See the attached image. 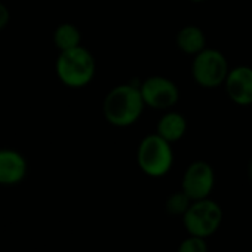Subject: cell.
Returning <instances> with one entry per match:
<instances>
[{
  "label": "cell",
  "instance_id": "cell-10",
  "mask_svg": "<svg viewBox=\"0 0 252 252\" xmlns=\"http://www.w3.org/2000/svg\"><path fill=\"white\" fill-rule=\"evenodd\" d=\"M187 131V120L178 111H168L165 113L156 126V134L169 141L171 144L180 141Z\"/></svg>",
  "mask_w": 252,
  "mask_h": 252
},
{
  "label": "cell",
  "instance_id": "cell-12",
  "mask_svg": "<svg viewBox=\"0 0 252 252\" xmlns=\"http://www.w3.org/2000/svg\"><path fill=\"white\" fill-rule=\"evenodd\" d=\"M52 40H54L55 48L60 52H63V51H67V49H73L76 46H80L82 33H80V30L74 24H71V23H63V24H60L54 30Z\"/></svg>",
  "mask_w": 252,
  "mask_h": 252
},
{
  "label": "cell",
  "instance_id": "cell-7",
  "mask_svg": "<svg viewBox=\"0 0 252 252\" xmlns=\"http://www.w3.org/2000/svg\"><path fill=\"white\" fill-rule=\"evenodd\" d=\"M215 184V174L209 163L196 160L186 169L183 175L181 190L194 202L209 197Z\"/></svg>",
  "mask_w": 252,
  "mask_h": 252
},
{
  "label": "cell",
  "instance_id": "cell-2",
  "mask_svg": "<svg viewBox=\"0 0 252 252\" xmlns=\"http://www.w3.org/2000/svg\"><path fill=\"white\" fill-rule=\"evenodd\" d=\"M96 71V63L94 55L85 46H76L58 54L55 61V73L58 80L71 89H80L88 86Z\"/></svg>",
  "mask_w": 252,
  "mask_h": 252
},
{
  "label": "cell",
  "instance_id": "cell-3",
  "mask_svg": "<svg viewBox=\"0 0 252 252\" xmlns=\"http://www.w3.org/2000/svg\"><path fill=\"white\" fill-rule=\"evenodd\" d=\"M137 162L140 169L153 178L166 175L174 163V152L171 143L158 134L144 137L137 150Z\"/></svg>",
  "mask_w": 252,
  "mask_h": 252
},
{
  "label": "cell",
  "instance_id": "cell-8",
  "mask_svg": "<svg viewBox=\"0 0 252 252\" xmlns=\"http://www.w3.org/2000/svg\"><path fill=\"white\" fill-rule=\"evenodd\" d=\"M29 163L23 153L14 149H0V186H17L24 181Z\"/></svg>",
  "mask_w": 252,
  "mask_h": 252
},
{
  "label": "cell",
  "instance_id": "cell-9",
  "mask_svg": "<svg viewBox=\"0 0 252 252\" xmlns=\"http://www.w3.org/2000/svg\"><path fill=\"white\" fill-rule=\"evenodd\" d=\"M224 85L233 102L239 105L252 104V67L240 65L230 70Z\"/></svg>",
  "mask_w": 252,
  "mask_h": 252
},
{
  "label": "cell",
  "instance_id": "cell-5",
  "mask_svg": "<svg viewBox=\"0 0 252 252\" xmlns=\"http://www.w3.org/2000/svg\"><path fill=\"white\" fill-rule=\"evenodd\" d=\"M230 73L227 58L218 49L205 48L202 52L194 55L191 63V74L194 82L206 89L224 85Z\"/></svg>",
  "mask_w": 252,
  "mask_h": 252
},
{
  "label": "cell",
  "instance_id": "cell-15",
  "mask_svg": "<svg viewBox=\"0 0 252 252\" xmlns=\"http://www.w3.org/2000/svg\"><path fill=\"white\" fill-rule=\"evenodd\" d=\"M9 23H11V11L3 2H0V32H3L9 26Z\"/></svg>",
  "mask_w": 252,
  "mask_h": 252
},
{
  "label": "cell",
  "instance_id": "cell-6",
  "mask_svg": "<svg viewBox=\"0 0 252 252\" xmlns=\"http://www.w3.org/2000/svg\"><path fill=\"white\" fill-rule=\"evenodd\" d=\"M140 91L146 107L168 110L172 108L180 99V89L168 77L163 76H152L140 83Z\"/></svg>",
  "mask_w": 252,
  "mask_h": 252
},
{
  "label": "cell",
  "instance_id": "cell-16",
  "mask_svg": "<svg viewBox=\"0 0 252 252\" xmlns=\"http://www.w3.org/2000/svg\"><path fill=\"white\" fill-rule=\"evenodd\" d=\"M190 2H193V3H202V2H205V0H190Z\"/></svg>",
  "mask_w": 252,
  "mask_h": 252
},
{
  "label": "cell",
  "instance_id": "cell-14",
  "mask_svg": "<svg viewBox=\"0 0 252 252\" xmlns=\"http://www.w3.org/2000/svg\"><path fill=\"white\" fill-rule=\"evenodd\" d=\"M177 252H209V251H208L206 239L189 234V237L180 243Z\"/></svg>",
  "mask_w": 252,
  "mask_h": 252
},
{
  "label": "cell",
  "instance_id": "cell-13",
  "mask_svg": "<svg viewBox=\"0 0 252 252\" xmlns=\"http://www.w3.org/2000/svg\"><path fill=\"white\" fill-rule=\"evenodd\" d=\"M191 199L181 190V191H175L172 193L168 199H166V203H165V208H166V212L171 214V215H184L187 212V209L190 208L191 205Z\"/></svg>",
  "mask_w": 252,
  "mask_h": 252
},
{
  "label": "cell",
  "instance_id": "cell-1",
  "mask_svg": "<svg viewBox=\"0 0 252 252\" xmlns=\"http://www.w3.org/2000/svg\"><path fill=\"white\" fill-rule=\"evenodd\" d=\"M144 107L146 102L143 99L140 85L125 83L108 91L102 101V114L110 125L126 128L141 117Z\"/></svg>",
  "mask_w": 252,
  "mask_h": 252
},
{
  "label": "cell",
  "instance_id": "cell-4",
  "mask_svg": "<svg viewBox=\"0 0 252 252\" xmlns=\"http://www.w3.org/2000/svg\"><path fill=\"white\" fill-rule=\"evenodd\" d=\"M183 222L189 234L208 239L220 228L222 222V209L209 197L194 200L183 215Z\"/></svg>",
  "mask_w": 252,
  "mask_h": 252
},
{
  "label": "cell",
  "instance_id": "cell-11",
  "mask_svg": "<svg viewBox=\"0 0 252 252\" xmlns=\"http://www.w3.org/2000/svg\"><path fill=\"white\" fill-rule=\"evenodd\" d=\"M177 48L187 54V55H197L199 52H202L206 48V37L202 29H199L197 26H186L183 27L177 37Z\"/></svg>",
  "mask_w": 252,
  "mask_h": 252
},
{
  "label": "cell",
  "instance_id": "cell-17",
  "mask_svg": "<svg viewBox=\"0 0 252 252\" xmlns=\"http://www.w3.org/2000/svg\"><path fill=\"white\" fill-rule=\"evenodd\" d=\"M249 174H251V180H252V163H251V169H249Z\"/></svg>",
  "mask_w": 252,
  "mask_h": 252
}]
</instances>
